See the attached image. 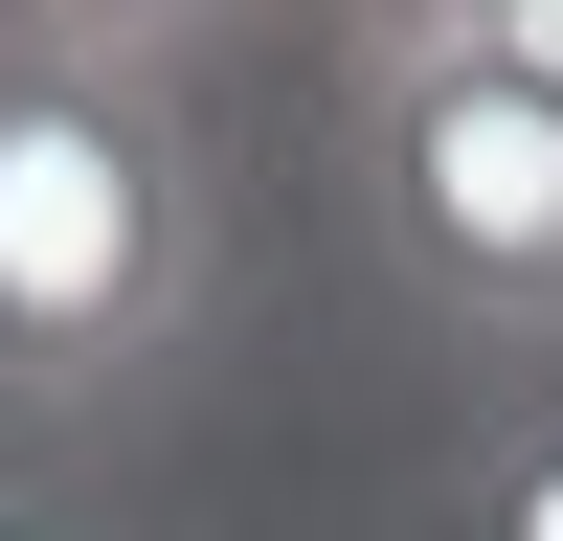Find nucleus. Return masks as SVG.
Returning a JSON list of instances; mask_svg holds the SVG:
<instances>
[{
	"mask_svg": "<svg viewBox=\"0 0 563 541\" xmlns=\"http://www.w3.org/2000/svg\"><path fill=\"white\" fill-rule=\"evenodd\" d=\"M0 541H90V519H68V496H45V474H0Z\"/></svg>",
	"mask_w": 563,
	"mask_h": 541,
	"instance_id": "obj_5",
	"label": "nucleus"
},
{
	"mask_svg": "<svg viewBox=\"0 0 563 541\" xmlns=\"http://www.w3.org/2000/svg\"><path fill=\"white\" fill-rule=\"evenodd\" d=\"M474 541H563V384L496 406V451H474Z\"/></svg>",
	"mask_w": 563,
	"mask_h": 541,
	"instance_id": "obj_3",
	"label": "nucleus"
},
{
	"mask_svg": "<svg viewBox=\"0 0 563 541\" xmlns=\"http://www.w3.org/2000/svg\"><path fill=\"white\" fill-rule=\"evenodd\" d=\"M451 23H474L496 90H541V113H563V0H451Z\"/></svg>",
	"mask_w": 563,
	"mask_h": 541,
	"instance_id": "obj_4",
	"label": "nucleus"
},
{
	"mask_svg": "<svg viewBox=\"0 0 563 541\" xmlns=\"http://www.w3.org/2000/svg\"><path fill=\"white\" fill-rule=\"evenodd\" d=\"M339 158H361V249L429 339L541 361L563 339V113L474 68L451 0H361L339 23Z\"/></svg>",
	"mask_w": 563,
	"mask_h": 541,
	"instance_id": "obj_2",
	"label": "nucleus"
},
{
	"mask_svg": "<svg viewBox=\"0 0 563 541\" xmlns=\"http://www.w3.org/2000/svg\"><path fill=\"white\" fill-rule=\"evenodd\" d=\"M225 294V158L158 23H0V406L90 429V406L180 384Z\"/></svg>",
	"mask_w": 563,
	"mask_h": 541,
	"instance_id": "obj_1",
	"label": "nucleus"
}]
</instances>
